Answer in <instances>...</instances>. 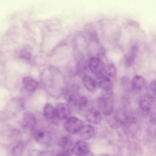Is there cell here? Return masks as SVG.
I'll list each match as a JSON object with an SVG mask.
<instances>
[{
	"label": "cell",
	"mask_w": 156,
	"mask_h": 156,
	"mask_svg": "<svg viewBox=\"0 0 156 156\" xmlns=\"http://www.w3.org/2000/svg\"><path fill=\"white\" fill-rule=\"evenodd\" d=\"M136 48L133 47L131 51L128 52L125 56L126 64L127 66H131L133 63L136 56Z\"/></svg>",
	"instance_id": "obj_17"
},
{
	"label": "cell",
	"mask_w": 156,
	"mask_h": 156,
	"mask_svg": "<svg viewBox=\"0 0 156 156\" xmlns=\"http://www.w3.org/2000/svg\"><path fill=\"white\" fill-rule=\"evenodd\" d=\"M150 114V122L153 125H156V108L153 107Z\"/></svg>",
	"instance_id": "obj_24"
},
{
	"label": "cell",
	"mask_w": 156,
	"mask_h": 156,
	"mask_svg": "<svg viewBox=\"0 0 156 156\" xmlns=\"http://www.w3.org/2000/svg\"><path fill=\"white\" fill-rule=\"evenodd\" d=\"M104 70L106 74L109 76L114 77L116 74V68L114 64L113 63H110L104 68Z\"/></svg>",
	"instance_id": "obj_20"
},
{
	"label": "cell",
	"mask_w": 156,
	"mask_h": 156,
	"mask_svg": "<svg viewBox=\"0 0 156 156\" xmlns=\"http://www.w3.org/2000/svg\"><path fill=\"white\" fill-rule=\"evenodd\" d=\"M85 116L89 122L95 124L99 123L102 119L100 112L94 108L88 110L85 113Z\"/></svg>",
	"instance_id": "obj_8"
},
{
	"label": "cell",
	"mask_w": 156,
	"mask_h": 156,
	"mask_svg": "<svg viewBox=\"0 0 156 156\" xmlns=\"http://www.w3.org/2000/svg\"><path fill=\"white\" fill-rule=\"evenodd\" d=\"M124 124L122 118L119 116H115L109 121L110 126L113 129H117L121 125Z\"/></svg>",
	"instance_id": "obj_19"
},
{
	"label": "cell",
	"mask_w": 156,
	"mask_h": 156,
	"mask_svg": "<svg viewBox=\"0 0 156 156\" xmlns=\"http://www.w3.org/2000/svg\"><path fill=\"white\" fill-rule=\"evenodd\" d=\"M22 83L24 88L27 91L31 92L35 91L38 85V83L34 79L29 77L24 78Z\"/></svg>",
	"instance_id": "obj_12"
},
{
	"label": "cell",
	"mask_w": 156,
	"mask_h": 156,
	"mask_svg": "<svg viewBox=\"0 0 156 156\" xmlns=\"http://www.w3.org/2000/svg\"><path fill=\"white\" fill-rule=\"evenodd\" d=\"M72 151L73 153L78 155H85L89 152L87 144L82 140L77 142Z\"/></svg>",
	"instance_id": "obj_11"
},
{
	"label": "cell",
	"mask_w": 156,
	"mask_h": 156,
	"mask_svg": "<svg viewBox=\"0 0 156 156\" xmlns=\"http://www.w3.org/2000/svg\"><path fill=\"white\" fill-rule=\"evenodd\" d=\"M20 57L26 59H29L31 57V54L27 50H23L20 52Z\"/></svg>",
	"instance_id": "obj_25"
},
{
	"label": "cell",
	"mask_w": 156,
	"mask_h": 156,
	"mask_svg": "<svg viewBox=\"0 0 156 156\" xmlns=\"http://www.w3.org/2000/svg\"><path fill=\"white\" fill-rule=\"evenodd\" d=\"M23 150V145L21 142L17 144L12 148V154L15 156H20L22 154Z\"/></svg>",
	"instance_id": "obj_23"
},
{
	"label": "cell",
	"mask_w": 156,
	"mask_h": 156,
	"mask_svg": "<svg viewBox=\"0 0 156 156\" xmlns=\"http://www.w3.org/2000/svg\"><path fill=\"white\" fill-rule=\"evenodd\" d=\"M87 65L85 62L83 61L80 62L78 66L79 70L80 72H84L86 70L87 68Z\"/></svg>",
	"instance_id": "obj_26"
},
{
	"label": "cell",
	"mask_w": 156,
	"mask_h": 156,
	"mask_svg": "<svg viewBox=\"0 0 156 156\" xmlns=\"http://www.w3.org/2000/svg\"><path fill=\"white\" fill-rule=\"evenodd\" d=\"M147 94L152 98L154 105H156V80L151 82Z\"/></svg>",
	"instance_id": "obj_18"
},
{
	"label": "cell",
	"mask_w": 156,
	"mask_h": 156,
	"mask_svg": "<svg viewBox=\"0 0 156 156\" xmlns=\"http://www.w3.org/2000/svg\"><path fill=\"white\" fill-rule=\"evenodd\" d=\"M34 139L37 143L43 145L49 144L52 140L50 133L43 129L37 130L34 133Z\"/></svg>",
	"instance_id": "obj_4"
},
{
	"label": "cell",
	"mask_w": 156,
	"mask_h": 156,
	"mask_svg": "<svg viewBox=\"0 0 156 156\" xmlns=\"http://www.w3.org/2000/svg\"><path fill=\"white\" fill-rule=\"evenodd\" d=\"M88 103L87 98L84 96H81L77 98L75 106L79 110H82L86 107Z\"/></svg>",
	"instance_id": "obj_21"
},
{
	"label": "cell",
	"mask_w": 156,
	"mask_h": 156,
	"mask_svg": "<svg viewBox=\"0 0 156 156\" xmlns=\"http://www.w3.org/2000/svg\"><path fill=\"white\" fill-rule=\"evenodd\" d=\"M109 98L103 96L98 98L97 100L98 107L101 112L107 116H110L113 112V108Z\"/></svg>",
	"instance_id": "obj_2"
},
{
	"label": "cell",
	"mask_w": 156,
	"mask_h": 156,
	"mask_svg": "<svg viewBox=\"0 0 156 156\" xmlns=\"http://www.w3.org/2000/svg\"><path fill=\"white\" fill-rule=\"evenodd\" d=\"M78 133L81 139L87 140L93 137L94 134V129L92 125L86 124L83 126Z\"/></svg>",
	"instance_id": "obj_10"
},
{
	"label": "cell",
	"mask_w": 156,
	"mask_h": 156,
	"mask_svg": "<svg viewBox=\"0 0 156 156\" xmlns=\"http://www.w3.org/2000/svg\"><path fill=\"white\" fill-rule=\"evenodd\" d=\"M55 110L57 116L61 119H67L70 114L69 106L66 103H58L56 106Z\"/></svg>",
	"instance_id": "obj_9"
},
{
	"label": "cell",
	"mask_w": 156,
	"mask_h": 156,
	"mask_svg": "<svg viewBox=\"0 0 156 156\" xmlns=\"http://www.w3.org/2000/svg\"><path fill=\"white\" fill-rule=\"evenodd\" d=\"M36 119L34 115L31 112L25 113L22 120V125L24 129L30 131L34 129L36 125Z\"/></svg>",
	"instance_id": "obj_6"
},
{
	"label": "cell",
	"mask_w": 156,
	"mask_h": 156,
	"mask_svg": "<svg viewBox=\"0 0 156 156\" xmlns=\"http://www.w3.org/2000/svg\"><path fill=\"white\" fill-rule=\"evenodd\" d=\"M139 104L142 112L145 114L150 113L154 105L153 99L147 94L140 98Z\"/></svg>",
	"instance_id": "obj_5"
},
{
	"label": "cell",
	"mask_w": 156,
	"mask_h": 156,
	"mask_svg": "<svg viewBox=\"0 0 156 156\" xmlns=\"http://www.w3.org/2000/svg\"><path fill=\"white\" fill-rule=\"evenodd\" d=\"M88 67L95 76L103 73L104 67L101 60L97 57H93L89 60Z\"/></svg>",
	"instance_id": "obj_3"
},
{
	"label": "cell",
	"mask_w": 156,
	"mask_h": 156,
	"mask_svg": "<svg viewBox=\"0 0 156 156\" xmlns=\"http://www.w3.org/2000/svg\"><path fill=\"white\" fill-rule=\"evenodd\" d=\"M83 125V122L80 119L74 116L67 118L64 123L65 130L71 134L78 133Z\"/></svg>",
	"instance_id": "obj_1"
},
{
	"label": "cell",
	"mask_w": 156,
	"mask_h": 156,
	"mask_svg": "<svg viewBox=\"0 0 156 156\" xmlns=\"http://www.w3.org/2000/svg\"><path fill=\"white\" fill-rule=\"evenodd\" d=\"M98 85L104 91L111 90L113 87L110 79L103 73L95 76Z\"/></svg>",
	"instance_id": "obj_7"
},
{
	"label": "cell",
	"mask_w": 156,
	"mask_h": 156,
	"mask_svg": "<svg viewBox=\"0 0 156 156\" xmlns=\"http://www.w3.org/2000/svg\"><path fill=\"white\" fill-rule=\"evenodd\" d=\"M75 95L66 90H64L63 92V95L64 99L68 104L72 105L75 106L76 103L77 98Z\"/></svg>",
	"instance_id": "obj_16"
},
{
	"label": "cell",
	"mask_w": 156,
	"mask_h": 156,
	"mask_svg": "<svg viewBox=\"0 0 156 156\" xmlns=\"http://www.w3.org/2000/svg\"><path fill=\"white\" fill-rule=\"evenodd\" d=\"M145 81L144 77L140 75H136L133 78L131 82V87L135 91L141 90L144 86Z\"/></svg>",
	"instance_id": "obj_14"
},
{
	"label": "cell",
	"mask_w": 156,
	"mask_h": 156,
	"mask_svg": "<svg viewBox=\"0 0 156 156\" xmlns=\"http://www.w3.org/2000/svg\"><path fill=\"white\" fill-rule=\"evenodd\" d=\"M82 83L85 88L91 92L95 91L97 88L96 81L90 76L84 75L82 78Z\"/></svg>",
	"instance_id": "obj_13"
},
{
	"label": "cell",
	"mask_w": 156,
	"mask_h": 156,
	"mask_svg": "<svg viewBox=\"0 0 156 156\" xmlns=\"http://www.w3.org/2000/svg\"><path fill=\"white\" fill-rule=\"evenodd\" d=\"M43 112L44 117L48 119H54L56 114L55 108L50 103H47L45 105Z\"/></svg>",
	"instance_id": "obj_15"
},
{
	"label": "cell",
	"mask_w": 156,
	"mask_h": 156,
	"mask_svg": "<svg viewBox=\"0 0 156 156\" xmlns=\"http://www.w3.org/2000/svg\"><path fill=\"white\" fill-rule=\"evenodd\" d=\"M128 23L129 24L133 26L136 27H139V23L137 22L134 20H129L128 21Z\"/></svg>",
	"instance_id": "obj_27"
},
{
	"label": "cell",
	"mask_w": 156,
	"mask_h": 156,
	"mask_svg": "<svg viewBox=\"0 0 156 156\" xmlns=\"http://www.w3.org/2000/svg\"><path fill=\"white\" fill-rule=\"evenodd\" d=\"M70 138L68 136H64L59 139L58 144L59 146L63 149H67L71 144Z\"/></svg>",
	"instance_id": "obj_22"
}]
</instances>
